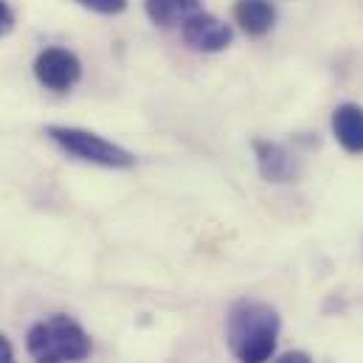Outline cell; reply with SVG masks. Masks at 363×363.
Instances as JSON below:
<instances>
[{
    "mask_svg": "<svg viewBox=\"0 0 363 363\" xmlns=\"http://www.w3.org/2000/svg\"><path fill=\"white\" fill-rule=\"evenodd\" d=\"M225 335H228V347L234 358L240 363H265L276 352L279 315L273 307L262 301L242 298L228 313Z\"/></svg>",
    "mask_w": 363,
    "mask_h": 363,
    "instance_id": "1",
    "label": "cell"
},
{
    "mask_svg": "<svg viewBox=\"0 0 363 363\" xmlns=\"http://www.w3.org/2000/svg\"><path fill=\"white\" fill-rule=\"evenodd\" d=\"M28 355L34 363H77L91 355L88 333L68 315H51L28 330Z\"/></svg>",
    "mask_w": 363,
    "mask_h": 363,
    "instance_id": "2",
    "label": "cell"
},
{
    "mask_svg": "<svg viewBox=\"0 0 363 363\" xmlns=\"http://www.w3.org/2000/svg\"><path fill=\"white\" fill-rule=\"evenodd\" d=\"M48 135L51 141H57L65 152L82 158V161H91L99 167H113V169H127L135 164L133 152H127L124 147L88 133V130H79V127H48Z\"/></svg>",
    "mask_w": 363,
    "mask_h": 363,
    "instance_id": "3",
    "label": "cell"
},
{
    "mask_svg": "<svg viewBox=\"0 0 363 363\" xmlns=\"http://www.w3.org/2000/svg\"><path fill=\"white\" fill-rule=\"evenodd\" d=\"M34 74H37L40 85L60 93L77 85V79L82 74V65H79L77 54H71L65 48H45L34 62Z\"/></svg>",
    "mask_w": 363,
    "mask_h": 363,
    "instance_id": "4",
    "label": "cell"
},
{
    "mask_svg": "<svg viewBox=\"0 0 363 363\" xmlns=\"http://www.w3.org/2000/svg\"><path fill=\"white\" fill-rule=\"evenodd\" d=\"M183 26V40L189 48L194 51H223L231 43V26H225L223 20H217L214 14L206 11H194L191 17H186Z\"/></svg>",
    "mask_w": 363,
    "mask_h": 363,
    "instance_id": "5",
    "label": "cell"
},
{
    "mask_svg": "<svg viewBox=\"0 0 363 363\" xmlns=\"http://www.w3.org/2000/svg\"><path fill=\"white\" fill-rule=\"evenodd\" d=\"M333 133L338 138V144L352 152H363V107L361 104H341L333 113Z\"/></svg>",
    "mask_w": 363,
    "mask_h": 363,
    "instance_id": "6",
    "label": "cell"
},
{
    "mask_svg": "<svg viewBox=\"0 0 363 363\" xmlns=\"http://www.w3.org/2000/svg\"><path fill=\"white\" fill-rule=\"evenodd\" d=\"M234 17L242 26L245 34L251 37H262L273 28L276 20V9L271 0H237L234 6Z\"/></svg>",
    "mask_w": 363,
    "mask_h": 363,
    "instance_id": "7",
    "label": "cell"
},
{
    "mask_svg": "<svg viewBox=\"0 0 363 363\" xmlns=\"http://www.w3.org/2000/svg\"><path fill=\"white\" fill-rule=\"evenodd\" d=\"M257 158H259V172L262 178H268L273 183H281L290 178V158L287 152L279 147V144H271V141H257Z\"/></svg>",
    "mask_w": 363,
    "mask_h": 363,
    "instance_id": "8",
    "label": "cell"
},
{
    "mask_svg": "<svg viewBox=\"0 0 363 363\" xmlns=\"http://www.w3.org/2000/svg\"><path fill=\"white\" fill-rule=\"evenodd\" d=\"M194 11H200V0H147V14L161 26L183 23Z\"/></svg>",
    "mask_w": 363,
    "mask_h": 363,
    "instance_id": "9",
    "label": "cell"
},
{
    "mask_svg": "<svg viewBox=\"0 0 363 363\" xmlns=\"http://www.w3.org/2000/svg\"><path fill=\"white\" fill-rule=\"evenodd\" d=\"M79 3L93 9V11H99V14H118L127 6V0H79Z\"/></svg>",
    "mask_w": 363,
    "mask_h": 363,
    "instance_id": "10",
    "label": "cell"
},
{
    "mask_svg": "<svg viewBox=\"0 0 363 363\" xmlns=\"http://www.w3.org/2000/svg\"><path fill=\"white\" fill-rule=\"evenodd\" d=\"M11 23H14V17H11V9L0 0V34H6L9 28H11Z\"/></svg>",
    "mask_w": 363,
    "mask_h": 363,
    "instance_id": "11",
    "label": "cell"
},
{
    "mask_svg": "<svg viewBox=\"0 0 363 363\" xmlns=\"http://www.w3.org/2000/svg\"><path fill=\"white\" fill-rule=\"evenodd\" d=\"M0 363H17L14 361V350H11V344L6 341V335H0Z\"/></svg>",
    "mask_w": 363,
    "mask_h": 363,
    "instance_id": "12",
    "label": "cell"
},
{
    "mask_svg": "<svg viewBox=\"0 0 363 363\" xmlns=\"http://www.w3.org/2000/svg\"><path fill=\"white\" fill-rule=\"evenodd\" d=\"M273 363H313V361H310L307 352H284L279 361H273Z\"/></svg>",
    "mask_w": 363,
    "mask_h": 363,
    "instance_id": "13",
    "label": "cell"
}]
</instances>
